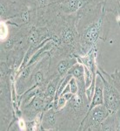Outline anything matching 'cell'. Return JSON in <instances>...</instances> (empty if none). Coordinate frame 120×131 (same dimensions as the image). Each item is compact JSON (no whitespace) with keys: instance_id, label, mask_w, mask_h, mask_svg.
<instances>
[{"instance_id":"1","label":"cell","mask_w":120,"mask_h":131,"mask_svg":"<svg viewBox=\"0 0 120 131\" xmlns=\"http://www.w3.org/2000/svg\"><path fill=\"white\" fill-rule=\"evenodd\" d=\"M110 115L104 104L98 105L89 109L81 123L82 130H100V125Z\"/></svg>"},{"instance_id":"2","label":"cell","mask_w":120,"mask_h":131,"mask_svg":"<svg viewBox=\"0 0 120 131\" xmlns=\"http://www.w3.org/2000/svg\"><path fill=\"white\" fill-rule=\"evenodd\" d=\"M104 81V105L109 113L112 114L120 109V95L111 84Z\"/></svg>"},{"instance_id":"3","label":"cell","mask_w":120,"mask_h":131,"mask_svg":"<svg viewBox=\"0 0 120 131\" xmlns=\"http://www.w3.org/2000/svg\"><path fill=\"white\" fill-rule=\"evenodd\" d=\"M58 125V117L55 109H48L43 114L42 117V128L43 129L50 130L56 128Z\"/></svg>"},{"instance_id":"4","label":"cell","mask_w":120,"mask_h":131,"mask_svg":"<svg viewBox=\"0 0 120 131\" xmlns=\"http://www.w3.org/2000/svg\"><path fill=\"white\" fill-rule=\"evenodd\" d=\"M102 104H104V81H103L102 78L98 76L96 78L94 94L90 105V109L95 106Z\"/></svg>"},{"instance_id":"5","label":"cell","mask_w":120,"mask_h":131,"mask_svg":"<svg viewBox=\"0 0 120 131\" xmlns=\"http://www.w3.org/2000/svg\"><path fill=\"white\" fill-rule=\"evenodd\" d=\"M100 31V25L99 23L96 22L93 23L91 25L85 29L82 35V41L87 45H91L97 40Z\"/></svg>"},{"instance_id":"6","label":"cell","mask_w":120,"mask_h":131,"mask_svg":"<svg viewBox=\"0 0 120 131\" xmlns=\"http://www.w3.org/2000/svg\"><path fill=\"white\" fill-rule=\"evenodd\" d=\"M76 60L74 59H64L58 62L56 69V77H63L67 74L68 71L73 65L76 64Z\"/></svg>"},{"instance_id":"7","label":"cell","mask_w":120,"mask_h":131,"mask_svg":"<svg viewBox=\"0 0 120 131\" xmlns=\"http://www.w3.org/2000/svg\"><path fill=\"white\" fill-rule=\"evenodd\" d=\"M33 69H34V67L31 66L30 67H27L25 68L24 71L21 73L20 76L18 77V81H17V88H18V91L19 93L22 92V90H24V86H27V84H28V81L30 79V76L32 73Z\"/></svg>"},{"instance_id":"8","label":"cell","mask_w":120,"mask_h":131,"mask_svg":"<svg viewBox=\"0 0 120 131\" xmlns=\"http://www.w3.org/2000/svg\"><path fill=\"white\" fill-rule=\"evenodd\" d=\"M84 0H64L61 5V8L66 13L75 12L83 5Z\"/></svg>"},{"instance_id":"9","label":"cell","mask_w":120,"mask_h":131,"mask_svg":"<svg viewBox=\"0 0 120 131\" xmlns=\"http://www.w3.org/2000/svg\"><path fill=\"white\" fill-rule=\"evenodd\" d=\"M60 77H56L55 79H52L49 83L47 84L45 91V96L46 98V100H48L50 101L53 99L54 96H56L57 94V90H58V81H59Z\"/></svg>"},{"instance_id":"10","label":"cell","mask_w":120,"mask_h":131,"mask_svg":"<svg viewBox=\"0 0 120 131\" xmlns=\"http://www.w3.org/2000/svg\"><path fill=\"white\" fill-rule=\"evenodd\" d=\"M45 74H44V72L42 71V69H39V70L36 71L35 73L31 75L30 81L27 84V88H29L31 89L33 86L42 85V84L45 82Z\"/></svg>"},{"instance_id":"11","label":"cell","mask_w":120,"mask_h":131,"mask_svg":"<svg viewBox=\"0 0 120 131\" xmlns=\"http://www.w3.org/2000/svg\"><path fill=\"white\" fill-rule=\"evenodd\" d=\"M74 31L71 28H65L61 32V40H62L63 43L66 44V45H70V44L72 43L74 41Z\"/></svg>"},{"instance_id":"12","label":"cell","mask_w":120,"mask_h":131,"mask_svg":"<svg viewBox=\"0 0 120 131\" xmlns=\"http://www.w3.org/2000/svg\"><path fill=\"white\" fill-rule=\"evenodd\" d=\"M68 86H69V90L71 94L74 95V94H77L79 91V86H78V84L77 82V80L75 79L74 77L72 76V78L70 80L68 83Z\"/></svg>"},{"instance_id":"13","label":"cell","mask_w":120,"mask_h":131,"mask_svg":"<svg viewBox=\"0 0 120 131\" xmlns=\"http://www.w3.org/2000/svg\"><path fill=\"white\" fill-rule=\"evenodd\" d=\"M40 39V33L37 30H32L30 33V37H29V43L31 45H36L37 43H38Z\"/></svg>"},{"instance_id":"14","label":"cell","mask_w":120,"mask_h":131,"mask_svg":"<svg viewBox=\"0 0 120 131\" xmlns=\"http://www.w3.org/2000/svg\"><path fill=\"white\" fill-rule=\"evenodd\" d=\"M20 19L22 23H28L29 20H30V14H29V12H22L20 16Z\"/></svg>"},{"instance_id":"15","label":"cell","mask_w":120,"mask_h":131,"mask_svg":"<svg viewBox=\"0 0 120 131\" xmlns=\"http://www.w3.org/2000/svg\"><path fill=\"white\" fill-rule=\"evenodd\" d=\"M13 44H14V41L13 39H10L9 40H7L6 42L4 43V48H5V50H10V48L13 46Z\"/></svg>"},{"instance_id":"16","label":"cell","mask_w":120,"mask_h":131,"mask_svg":"<svg viewBox=\"0 0 120 131\" xmlns=\"http://www.w3.org/2000/svg\"><path fill=\"white\" fill-rule=\"evenodd\" d=\"M7 28L5 25V24H2L1 23V39H5L7 34Z\"/></svg>"},{"instance_id":"17","label":"cell","mask_w":120,"mask_h":131,"mask_svg":"<svg viewBox=\"0 0 120 131\" xmlns=\"http://www.w3.org/2000/svg\"><path fill=\"white\" fill-rule=\"evenodd\" d=\"M37 2L41 6H45L48 4V0H37Z\"/></svg>"}]
</instances>
